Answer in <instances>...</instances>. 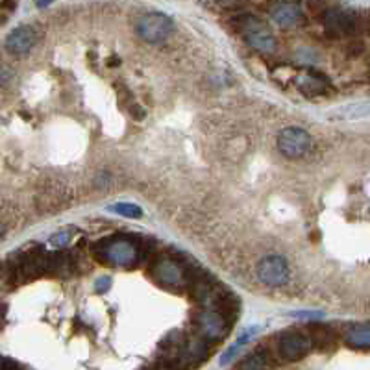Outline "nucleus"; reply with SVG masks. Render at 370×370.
<instances>
[{
	"mask_svg": "<svg viewBox=\"0 0 370 370\" xmlns=\"http://www.w3.org/2000/svg\"><path fill=\"white\" fill-rule=\"evenodd\" d=\"M241 28L243 34H245V39L254 48H258L261 52H271V50L276 48V39L271 34V30L265 28L261 21H258V19H247L241 24Z\"/></svg>",
	"mask_w": 370,
	"mask_h": 370,
	"instance_id": "0eeeda50",
	"label": "nucleus"
},
{
	"mask_svg": "<svg viewBox=\"0 0 370 370\" xmlns=\"http://www.w3.org/2000/svg\"><path fill=\"white\" fill-rule=\"evenodd\" d=\"M110 209L128 218H139L143 215L141 207L136 206V204H128V202H119V204H113Z\"/></svg>",
	"mask_w": 370,
	"mask_h": 370,
	"instance_id": "4468645a",
	"label": "nucleus"
},
{
	"mask_svg": "<svg viewBox=\"0 0 370 370\" xmlns=\"http://www.w3.org/2000/svg\"><path fill=\"white\" fill-rule=\"evenodd\" d=\"M258 276L259 280L267 285H285L291 278V271H289V265L285 258L282 256H269L265 258L258 267Z\"/></svg>",
	"mask_w": 370,
	"mask_h": 370,
	"instance_id": "39448f33",
	"label": "nucleus"
},
{
	"mask_svg": "<svg viewBox=\"0 0 370 370\" xmlns=\"http://www.w3.org/2000/svg\"><path fill=\"white\" fill-rule=\"evenodd\" d=\"M174 30V23L171 17L163 13H147L137 21V34L147 43H163L167 37L171 36Z\"/></svg>",
	"mask_w": 370,
	"mask_h": 370,
	"instance_id": "f03ea898",
	"label": "nucleus"
},
{
	"mask_svg": "<svg viewBox=\"0 0 370 370\" xmlns=\"http://www.w3.org/2000/svg\"><path fill=\"white\" fill-rule=\"evenodd\" d=\"M194 322L202 331V335L206 337L207 341L217 342L224 339L229 331V326L226 322V318L220 313L213 311V309H204L194 317Z\"/></svg>",
	"mask_w": 370,
	"mask_h": 370,
	"instance_id": "423d86ee",
	"label": "nucleus"
},
{
	"mask_svg": "<svg viewBox=\"0 0 370 370\" xmlns=\"http://www.w3.org/2000/svg\"><path fill=\"white\" fill-rule=\"evenodd\" d=\"M100 258L115 267H132L139 259V248L130 239H107L99 250Z\"/></svg>",
	"mask_w": 370,
	"mask_h": 370,
	"instance_id": "f257e3e1",
	"label": "nucleus"
},
{
	"mask_svg": "<svg viewBox=\"0 0 370 370\" xmlns=\"http://www.w3.org/2000/svg\"><path fill=\"white\" fill-rule=\"evenodd\" d=\"M347 341L350 347L356 348H369L370 347V333L369 326L367 324H361V326H356V328L348 333Z\"/></svg>",
	"mask_w": 370,
	"mask_h": 370,
	"instance_id": "f8f14e48",
	"label": "nucleus"
},
{
	"mask_svg": "<svg viewBox=\"0 0 370 370\" xmlns=\"http://www.w3.org/2000/svg\"><path fill=\"white\" fill-rule=\"evenodd\" d=\"M4 232H6V228H4V224H2V220H0V239H2Z\"/></svg>",
	"mask_w": 370,
	"mask_h": 370,
	"instance_id": "dca6fc26",
	"label": "nucleus"
},
{
	"mask_svg": "<svg viewBox=\"0 0 370 370\" xmlns=\"http://www.w3.org/2000/svg\"><path fill=\"white\" fill-rule=\"evenodd\" d=\"M278 147L282 150L283 156H287L291 159H298L302 156H306L313 147V141L306 130L296 128H285L278 137Z\"/></svg>",
	"mask_w": 370,
	"mask_h": 370,
	"instance_id": "7ed1b4c3",
	"label": "nucleus"
},
{
	"mask_svg": "<svg viewBox=\"0 0 370 370\" xmlns=\"http://www.w3.org/2000/svg\"><path fill=\"white\" fill-rule=\"evenodd\" d=\"M154 276H156L158 282L165 283V285H183L185 280H187L185 278V271L176 261H171V259H165V261L156 265Z\"/></svg>",
	"mask_w": 370,
	"mask_h": 370,
	"instance_id": "9d476101",
	"label": "nucleus"
},
{
	"mask_svg": "<svg viewBox=\"0 0 370 370\" xmlns=\"http://www.w3.org/2000/svg\"><path fill=\"white\" fill-rule=\"evenodd\" d=\"M71 235H72V229H63V232H59V234L54 235L52 239H50V245L56 248L65 247L67 243L71 241Z\"/></svg>",
	"mask_w": 370,
	"mask_h": 370,
	"instance_id": "2eb2a0df",
	"label": "nucleus"
},
{
	"mask_svg": "<svg viewBox=\"0 0 370 370\" xmlns=\"http://www.w3.org/2000/svg\"><path fill=\"white\" fill-rule=\"evenodd\" d=\"M36 43L37 32L34 26H19L6 37L8 52H12L13 56H23V54L30 52Z\"/></svg>",
	"mask_w": 370,
	"mask_h": 370,
	"instance_id": "1a4fd4ad",
	"label": "nucleus"
},
{
	"mask_svg": "<svg viewBox=\"0 0 370 370\" xmlns=\"http://www.w3.org/2000/svg\"><path fill=\"white\" fill-rule=\"evenodd\" d=\"M235 370H269V358L261 356V352H256L243 359Z\"/></svg>",
	"mask_w": 370,
	"mask_h": 370,
	"instance_id": "ddd939ff",
	"label": "nucleus"
},
{
	"mask_svg": "<svg viewBox=\"0 0 370 370\" xmlns=\"http://www.w3.org/2000/svg\"><path fill=\"white\" fill-rule=\"evenodd\" d=\"M313 339L302 331H287L278 342V352L283 361H298L311 352Z\"/></svg>",
	"mask_w": 370,
	"mask_h": 370,
	"instance_id": "20e7f679",
	"label": "nucleus"
},
{
	"mask_svg": "<svg viewBox=\"0 0 370 370\" xmlns=\"http://www.w3.org/2000/svg\"><path fill=\"white\" fill-rule=\"evenodd\" d=\"M326 28L335 36H348L358 32L359 17L358 13L348 12V10H331L326 13Z\"/></svg>",
	"mask_w": 370,
	"mask_h": 370,
	"instance_id": "6e6552de",
	"label": "nucleus"
},
{
	"mask_svg": "<svg viewBox=\"0 0 370 370\" xmlns=\"http://www.w3.org/2000/svg\"><path fill=\"white\" fill-rule=\"evenodd\" d=\"M272 19L280 26H293L302 21V10L296 4H278L272 12Z\"/></svg>",
	"mask_w": 370,
	"mask_h": 370,
	"instance_id": "9b49d317",
	"label": "nucleus"
}]
</instances>
